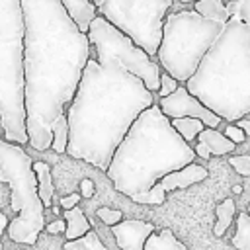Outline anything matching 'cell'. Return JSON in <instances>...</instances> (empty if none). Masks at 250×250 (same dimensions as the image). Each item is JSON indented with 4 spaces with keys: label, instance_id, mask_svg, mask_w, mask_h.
Returning <instances> with one entry per match:
<instances>
[{
    "label": "cell",
    "instance_id": "obj_1",
    "mask_svg": "<svg viewBox=\"0 0 250 250\" xmlns=\"http://www.w3.org/2000/svg\"><path fill=\"white\" fill-rule=\"evenodd\" d=\"M23 105L27 143L47 150L51 123L70 104L90 59V41L59 0H21Z\"/></svg>",
    "mask_w": 250,
    "mask_h": 250
},
{
    "label": "cell",
    "instance_id": "obj_2",
    "mask_svg": "<svg viewBox=\"0 0 250 250\" xmlns=\"http://www.w3.org/2000/svg\"><path fill=\"white\" fill-rule=\"evenodd\" d=\"M152 104V92L139 76L88 59L66 109V152L105 172L133 121Z\"/></svg>",
    "mask_w": 250,
    "mask_h": 250
},
{
    "label": "cell",
    "instance_id": "obj_3",
    "mask_svg": "<svg viewBox=\"0 0 250 250\" xmlns=\"http://www.w3.org/2000/svg\"><path fill=\"white\" fill-rule=\"evenodd\" d=\"M189 162H195L193 148L176 133L158 104H152L133 121L105 174L115 189L131 199L150 189L168 172Z\"/></svg>",
    "mask_w": 250,
    "mask_h": 250
},
{
    "label": "cell",
    "instance_id": "obj_4",
    "mask_svg": "<svg viewBox=\"0 0 250 250\" xmlns=\"http://www.w3.org/2000/svg\"><path fill=\"white\" fill-rule=\"evenodd\" d=\"M186 88L223 121L250 113V25L230 16Z\"/></svg>",
    "mask_w": 250,
    "mask_h": 250
},
{
    "label": "cell",
    "instance_id": "obj_5",
    "mask_svg": "<svg viewBox=\"0 0 250 250\" xmlns=\"http://www.w3.org/2000/svg\"><path fill=\"white\" fill-rule=\"evenodd\" d=\"M0 125L6 141L27 143L21 0H0Z\"/></svg>",
    "mask_w": 250,
    "mask_h": 250
},
{
    "label": "cell",
    "instance_id": "obj_6",
    "mask_svg": "<svg viewBox=\"0 0 250 250\" xmlns=\"http://www.w3.org/2000/svg\"><path fill=\"white\" fill-rule=\"evenodd\" d=\"M31 164L33 160L21 145L0 139V182L10 186V209L16 213L6 229L18 244H35L45 229V207L37 195V178Z\"/></svg>",
    "mask_w": 250,
    "mask_h": 250
},
{
    "label": "cell",
    "instance_id": "obj_7",
    "mask_svg": "<svg viewBox=\"0 0 250 250\" xmlns=\"http://www.w3.org/2000/svg\"><path fill=\"white\" fill-rule=\"evenodd\" d=\"M225 23L201 18L195 10L168 14L162 23V39L156 62L178 82H186L215 43Z\"/></svg>",
    "mask_w": 250,
    "mask_h": 250
},
{
    "label": "cell",
    "instance_id": "obj_8",
    "mask_svg": "<svg viewBox=\"0 0 250 250\" xmlns=\"http://www.w3.org/2000/svg\"><path fill=\"white\" fill-rule=\"evenodd\" d=\"M88 41L96 49V61L100 64H119L127 72L139 76L148 92H158L160 66L152 61L131 37L111 25L105 18L96 16L88 27Z\"/></svg>",
    "mask_w": 250,
    "mask_h": 250
},
{
    "label": "cell",
    "instance_id": "obj_9",
    "mask_svg": "<svg viewBox=\"0 0 250 250\" xmlns=\"http://www.w3.org/2000/svg\"><path fill=\"white\" fill-rule=\"evenodd\" d=\"M172 0H102V18L131 37L148 57H156L162 23Z\"/></svg>",
    "mask_w": 250,
    "mask_h": 250
},
{
    "label": "cell",
    "instance_id": "obj_10",
    "mask_svg": "<svg viewBox=\"0 0 250 250\" xmlns=\"http://www.w3.org/2000/svg\"><path fill=\"white\" fill-rule=\"evenodd\" d=\"M158 107H160V111L168 119H176V117H197V119L203 121L205 127H211V129H215L223 121L217 113H213L207 105H203L195 96H191L188 92V88L182 86V84L172 94L160 98Z\"/></svg>",
    "mask_w": 250,
    "mask_h": 250
},
{
    "label": "cell",
    "instance_id": "obj_11",
    "mask_svg": "<svg viewBox=\"0 0 250 250\" xmlns=\"http://www.w3.org/2000/svg\"><path fill=\"white\" fill-rule=\"evenodd\" d=\"M111 232L121 250H143L150 232H154V225L139 219H125L111 227Z\"/></svg>",
    "mask_w": 250,
    "mask_h": 250
},
{
    "label": "cell",
    "instance_id": "obj_12",
    "mask_svg": "<svg viewBox=\"0 0 250 250\" xmlns=\"http://www.w3.org/2000/svg\"><path fill=\"white\" fill-rule=\"evenodd\" d=\"M207 168L201 166V164H195V162H189L178 170H172L168 172L166 176H162L158 180V184L162 186L164 191H174V189H184V188H189L197 182H203L207 178Z\"/></svg>",
    "mask_w": 250,
    "mask_h": 250
},
{
    "label": "cell",
    "instance_id": "obj_13",
    "mask_svg": "<svg viewBox=\"0 0 250 250\" xmlns=\"http://www.w3.org/2000/svg\"><path fill=\"white\" fill-rule=\"evenodd\" d=\"M64 12L70 16V20L76 23V27L82 33H88V27L92 20L98 16V8L90 0H59Z\"/></svg>",
    "mask_w": 250,
    "mask_h": 250
},
{
    "label": "cell",
    "instance_id": "obj_14",
    "mask_svg": "<svg viewBox=\"0 0 250 250\" xmlns=\"http://www.w3.org/2000/svg\"><path fill=\"white\" fill-rule=\"evenodd\" d=\"M31 166H33V172H35V178H37V195H39L43 207H51L53 205V195H55L51 166L43 160H37Z\"/></svg>",
    "mask_w": 250,
    "mask_h": 250
},
{
    "label": "cell",
    "instance_id": "obj_15",
    "mask_svg": "<svg viewBox=\"0 0 250 250\" xmlns=\"http://www.w3.org/2000/svg\"><path fill=\"white\" fill-rule=\"evenodd\" d=\"M197 141L203 143V145L209 148L211 156H223V154H229V152H232L234 146H236L230 139H227L223 133H219L217 129H211V127H205V129L197 135Z\"/></svg>",
    "mask_w": 250,
    "mask_h": 250
},
{
    "label": "cell",
    "instance_id": "obj_16",
    "mask_svg": "<svg viewBox=\"0 0 250 250\" xmlns=\"http://www.w3.org/2000/svg\"><path fill=\"white\" fill-rule=\"evenodd\" d=\"M64 223H66V229H64L66 240H74L90 230V223L78 205L72 209H64Z\"/></svg>",
    "mask_w": 250,
    "mask_h": 250
},
{
    "label": "cell",
    "instance_id": "obj_17",
    "mask_svg": "<svg viewBox=\"0 0 250 250\" xmlns=\"http://www.w3.org/2000/svg\"><path fill=\"white\" fill-rule=\"evenodd\" d=\"M143 250H188L184 242H180L170 229H162L160 232H150Z\"/></svg>",
    "mask_w": 250,
    "mask_h": 250
},
{
    "label": "cell",
    "instance_id": "obj_18",
    "mask_svg": "<svg viewBox=\"0 0 250 250\" xmlns=\"http://www.w3.org/2000/svg\"><path fill=\"white\" fill-rule=\"evenodd\" d=\"M193 10L205 18V20H211V21H219V23H227L230 14L225 6L223 0H195V6Z\"/></svg>",
    "mask_w": 250,
    "mask_h": 250
},
{
    "label": "cell",
    "instance_id": "obj_19",
    "mask_svg": "<svg viewBox=\"0 0 250 250\" xmlns=\"http://www.w3.org/2000/svg\"><path fill=\"white\" fill-rule=\"evenodd\" d=\"M170 123H172V127L176 129V133H178L186 143L193 141V139L205 129L203 121L197 119V117H176V119H170Z\"/></svg>",
    "mask_w": 250,
    "mask_h": 250
},
{
    "label": "cell",
    "instance_id": "obj_20",
    "mask_svg": "<svg viewBox=\"0 0 250 250\" xmlns=\"http://www.w3.org/2000/svg\"><path fill=\"white\" fill-rule=\"evenodd\" d=\"M215 213H217V223H215V227H213V234H215V236H223V234L227 232V229L230 227L232 219H234V213H236L234 201H232V199L221 201V203L215 207Z\"/></svg>",
    "mask_w": 250,
    "mask_h": 250
},
{
    "label": "cell",
    "instance_id": "obj_21",
    "mask_svg": "<svg viewBox=\"0 0 250 250\" xmlns=\"http://www.w3.org/2000/svg\"><path fill=\"white\" fill-rule=\"evenodd\" d=\"M51 133H53L51 148L55 152H59V154L66 152V145H68V121H66V113H61L51 123Z\"/></svg>",
    "mask_w": 250,
    "mask_h": 250
},
{
    "label": "cell",
    "instance_id": "obj_22",
    "mask_svg": "<svg viewBox=\"0 0 250 250\" xmlns=\"http://www.w3.org/2000/svg\"><path fill=\"white\" fill-rule=\"evenodd\" d=\"M236 250H250V213L242 211L236 217V232L230 238Z\"/></svg>",
    "mask_w": 250,
    "mask_h": 250
},
{
    "label": "cell",
    "instance_id": "obj_23",
    "mask_svg": "<svg viewBox=\"0 0 250 250\" xmlns=\"http://www.w3.org/2000/svg\"><path fill=\"white\" fill-rule=\"evenodd\" d=\"M62 248L64 250H107L105 244L100 240L98 232H94L92 229L86 234H82V236H78L74 240H66Z\"/></svg>",
    "mask_w": 250,
    "mask_h": 250
},
{
    "label": "cell",
    "instance_id": "obj_24",
    "mask_svg": "<svg viewBox=\"0 0 250 250\" xmlns=\"http://www.w3.org/2000/svg\"><path fill=\"white\" fill-rule=\"evenodd\" d=\"M135 203H143V205H162L164 199H166V191L162 189V186L156 182L150 189L139 193V195H133L131 197Z\"/></svg>",
    "mask_w": 250,
    "mask_h": 250
},
{
    "label": "cell",
    "instance_id": "obj_25",
    "mask_svg": "<svg viewBox=\"0 0 250 250\" xmlns=\"http://www.w3.org/2000/svg\"><path fill=\"white\" fill-rule=\"evenodd\" d=\"M227 10L230 16H234L250 25V0H230L227 4Z\"/></svg>",
    "mask_w": 250,
    "mask_h": 250
},
{
    "label": "cell",
    "instance_id": "obj_26",
    "mask_svg": "<svg viewBox=\"0 0 250 250\" xmlns=\"http://www.w3.org/2000/svg\"><path fill=\"white\" fill-rule=\"evenodd\" d=\"M229 164L238 172L240 176H250V154H238V156H229Z\"/></svg>",
    "mask_w": 250,
    "mask_h": 250
},
{
    "label": "cell",
    "instance_id": "obj_27",
    "mask_svg": "<svg viewBox=\"0 0 250 250\" xmlns=\"http://www.w3.org/2000/svg\"><path fill=\"white\" fill-rule=\"evenodd\" d=\"M96 215L102 219V223H105V225H109V227H113L115 223H119L121 217H123L119 209H111V207H100V209L96 211Z\"/></svg>",
    "mask_w": 250,
    "mask_h": 250
},
{
    "label": "cell",
    "instance_id": "obj_28",
    "mask_svg": "<svg viewBox=\"0 0 250 250\" xmlns=\"http://www.w3.org/2000/svg\"><path fill=\"white\" fill-rule=\"evenodd\" d=\"M178 86H180V82H178L176 78H172L168 72H160V86H158V94H160V98L172 94Z\"/></svg>",
    "mask_w": 250,
    "mask_h": 250
},
{
    "label": "cell",
    "instance_id": "obj_29",
    "mask_svg": "<svg viewBox=\"0 0 250 250\" xmlns=\"http://www.w3.org/2000/svg\"><path fill=\"white\" fill-rule=\"evenodd\" d=\"M227 139H230L234 145H238V143H244V139H246V135H244V131L238 127V125H225V133H223Z\"/></svg>",
    "mask_w": 250,
    "mask_h": 250
},
{
    "label": "cell",
    "instance_id": "obj_30",
    "mask_svg": "<svg viewBox=\"0 0 250 250\" xmlns=\"http://www.w3.org/2000/svg\"><path fill=\"white\" fill-rule=\"evenodd\" d=\"M64 229H66L64 219H55L53 223L45 225V229H43V230H47L49 234H59V232H64Z\"/></svg>",
    "mask_w": 250,
    "mask_h": 250
},
{
    "label": "cell",
    "instance_id": "obj_31",
    "mask_svg": "<svg viewBox=\"0 0 250 250\" xmlns=\"http://www.w3.org/2000/svg\"><path fill=\"white\" fill-rule=\"evenodd\" d=\"M80 193H70V195H66V197H62L59 203H61V207H62V211L64 209H72V207H76L78 205V201H80Z\"/></svg>",
    "mask_w": 250,
    "mask_h": 250
},
{
    "label": "cell",
    "instance_id": "obj_32",
    "mask_svg": "<svg viewBox=\"0 0 250 250\" xmlns=\"http://www.w3.org/2000/svg\"><path fill=\"white\" fill-rule=\"evenodd\" d=\"M94 191H96L94 182H92L90 178H84V180L80 182V195H82V197H92Z\"/></svg>",
    "mask_w": 250,
    "mask_h": 250
},
{
    "label": "cell",
    "instance_id": "obj_33",
    "mask_svg": "<svg viewBox=\"0 0 250 250\" xmlns=\"http://www.w3.org/2000/svg\"><path fill=\"white\" fill-rule=\"evenodd\" d=\"M193 148V152H195V156H201V158H211V152H209V148L203 145V143H197L195 146H191Z\"/></svg>",
    "mask_w": 250,
    "mask_h": 250
},
{
    "label": "cell",
    "instance_id": "obj_34",
    "mask_svg": "<svg viewBox=\"0 0 250 250\" xmlns=\"http://www.w3.org/2000/svg\"><path fill=\"white\" fill-rule=\"evenodd\" d=\"M236 125L244 131V135H250V119H246V117H240V119H236Z\"/></svg>",
    "mask_w": 250,
    "mask_h": 250
},
{
    "label": "cell",
    "instance_id": "obj_35",
    "mask_svg": "<svg viewBox=\"0 0 250 250\" xmlns=\"http://www.w3.org/2000/svg\"><path fill=\"white\" fill-rule=\"evenodd\" d=\"M8 223H10L8 217L0 211V238H2V234H4V230H6V227H8Z\"/></svg>",
    "mask_w": 250,
    "mask_h": 250
},
{
    "label": "cell",
    "instance_id": "obj_36",
    "mask_svg": "<svg viewBox=\"0 0 250 250\" xmlns=\"http://www.w3.org/2000/svg\"><path fill=\"white\" fill-rule=\"evenodd\" d=\"M232 189H234V193H240V191H242V188H240V186H234Z\"/></svg>",
    "mask_w": 250,
    "mask_h": 250
},
{
    "label": "cell",
    "instance_id": "obj_37",
    "mask_svg": "<svg viewBox=\"0 0 250 250\" xmlns=\"http://www.w3.org/2000/svg\"><path fill=\"white\" fill-rule=\"evenodd\" d=\"M90 2H94V4H96V8H98V6L102 4V0H90Z\"/></svg>",
    "mask_w": 250,
    "mask_h": 250
},
{
    "label": "cell",
    "instance_id": "obj_38",
    "mask_svg": "<svg viewBox=\"0 0 250 250\" xmlns=\"http://www.w3.org/2000/svg\"><path fill=\"white\" fill-rule=\"evenodd\" d=\"M180 2H195V0H180Z\"/></svg>",
    "mask_w": 250,
    "mask_h": 250
},
{
    "label": "cell",
    "instance_id": "obj_39",
    "mask_svg": "<svg viewBox=\"0 0 250 250\" xmlns=\"http://www.w3.org/2000/svg\"><path fill=\"white\" fill-rule=\"evenodd\" d=\"M0 250H4V246H2V242H0Z\"/></svg>",
    "mask_w": 250,
    "mask_h": 250
},
{
    "label": "cell",
    "instance_id": "obj_40",
    "mask_svg": "<svg viewBox=\"0 0 250 250\" xmlns=\"http://www.w3.org/2000/svg\"><path fill=\"white\" fill-rule=\"evenodd\" d=\"M246 213H250V205H248V209H246Z\"/></svg>",
    "mask_w": 250,
    "mask_h": 250
}]
</instances>
